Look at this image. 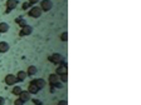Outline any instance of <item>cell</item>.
<instances>
[{"mask_svg": "<svg viewBox=\"0 0 141 105\" xmlns=\"http://www.w3.org/2000/svg\"><path fill=\"white\" fill-rule=\"evenodd\" d=\"M42 9L39 8V6H33V8H30L28 11V15L30 16V18H40V15H42Z\"/></svg>", "mask_w": 141, "mask_h": 105, "instance_id": "6da1fadb", "label": "cell"}, {"mask_svg": "<svg viewBox=\"0 0 141 105\" xmlns=\"http://www.w3.org/2000/svg\"><path fill=\"white\" fill-rule=\"evenodd\" d=\"M48 60L50 63H53V64H61L63 61V56L59 53H54V54H52V55L48 56Z\"/></svg>", "mask_w": 141, "mask_h": 105, "instance_id": "7a4b0ae2", "label": "cell"}, {"mask_svg": "<svg viewBox=\"0 0 141 105\" xmlns=\"http://www.w3.org/2000/svg\"><path fill=\"white\" fill-rule=\"evenodd\" d=\"M39 8L42 9V11H49V10L53 8V3L50 0H42Z\"/></svg>", "mask_w": 141, "mask_h": 105, "instance_id": "3957f363", "label": "cell"}, {"mask_svg": "<svg viewBox=\"0 0 141 105\" xmlns=\"http://www.w3.org/2000/svg\"><path fill=\"white\" fill-rule=\"evenodd\" d=\"M33 33V28L30 26V25H25L24 28L20 29V31H19V36H28Z\"/></svg>", "mask_w": 141, "mask_h": 105, "instance_id": "277c9868", "label": "cell"}, {"mask_svg": "<svg viewBox=\"0 0 141 105\" xmlns=\"http://www.w3.org/2000/svg\"><path fill=\"white\" fill-rule=\"evenodd\" d=\"M5 84L6 85H15L17 83H18V80H17V77L15 75H13V74H8L6 77H5Z\"/></svg>", "mask_w": 141, "mask_h": 105, "instance_id": "5b68a950", "label": "cell"}, {"mask_svg": "<svg viewBox=\"0 0 141 105\" xmlns=\"http://www.w3.org/2000/svg\"><path fill=\"white\" fill-rule=\"evenodd\" d=\"M6 13H10L18 6V0H6Z\"/></svg>", "mask_w": 141, "mask_h": 105, "instance_id": "8992f818", "label": "cell"}, {"mask_svg": "<svg viewBox=\"0 0 141 105\" xmlns=\"http://www.w3.org/2000/svg\"><path fill=\"white\" fill-rule=\"evenodd\" d=\"M20 100H23L24 103H27V101H29L30 99H32V94L29 93L28 90H23L20 94H19V96H18Z\"/></svg>", "mask_w": 141, "mask_h": 105, "instance_id": "52a82bcc", "label": "cell"}, {"mask_svg": "<svg viewBox=\"0 0 141 105\" xmlns=\"http://www.w3.org/2000/svg\"><path fill=\"white\" fill-rule=\"evenodd\" d=\"M56 74L59 77V75H63V74H67V65L66 64H63V63H61L56 69Z\"/></svg>", "mask_w": 141, "mask_h": 105, "instance_id": "ba28073f", "label": "cell"}, {"mask_svg": "<svg viewBox=\"0 0 141 105\" xmlns=\"http://www.w3.org/2000/svg\"><path fill=\"white\" fill-rule=\"evenodd\" d=\"M28 91L30 94H37L38 91H39V88L34 84V81H30L28 84Z\"/></svg>", "mask_w": 141, "mask_h": 105, "instance_id": "9c48e42d", "label": "cell"}, {"mask_svg": "<svg viewBox=\"0 0 141 105\" xmlns=\"http://www.w3.org/2000/svg\"><path fill=\"white\" fill-rule=\"evenodd\" d=\"M10 45L6 41H0V54H4L6 51H9Z\"/></svg>", "mask_w": 141, "mask_h": 105, "instance_id": "30bf717a", "label": "cell"}, {"mask_svg": "<svg viewBox=\"0 0 141 105\" xmlns=\"http://www.w3.org/2000/svg\"><path fill=\"white\" fill-rule=\"evenodd\" d=\"M48 81H49V84H50V85H54L57 81H61V80H59V77H58L56 73H54V74H50V75H49Z\"/></svg>", "mask_w": 141, "mask_h": 105, "instance_id": "8fae6325", "label": "cell"}, {"mask_svg": "<svg viewBox=\"0 0 141 105\" xmlns=\"http://www.w3.org/2000/svg\"><path fill=\"white\" fill-rule=\"evenodd\" d=\"M17 77V80L18 81H24L25 79H27V71H23V70H20V71H18V74L15 75Z\"/></svg>", "mask_w": 141, "mask_h": 105, "instance_id": "7c38bea8", "label": "cell"}, {"mask_svg": "<svg viewBox=\"0 0 141 105\" xmlns=\"http://www.w3.org/2000/svg\"><path fill=\"white\" fill-rule=\"evenodd\" d=\"M33 81H34V84L39 88V90H40V89H43V88L46 86V80H44V79H42V78H40V79H34Z\"/></svg>", "mask_w": 141, "mask_h": 105, "instance_id": "4fadbf2b", "label": "cell"}, {"mask_svg": "<svg viewBox=\"0 0 141 105\" xmlns=\"http://www.w3.org/2000/svg\"><path fill=\"white\" fill-rule=\"evenodd\" d=\"M9 29H10V26H9V24L8 23H0V34H4V33H8L9 31Z\"/></svg>", "mask_w": 141, "mask_h": 105, "instance_id": "5bb4252c", "label": "cell"}, {"mask_svg": "<svg viewBox=\"0 0 141 105\" xmlns=\"http://www.w3.org/2000/svg\"><path fill=\"white\" fill-rule=\"evenodd\" d=\"M38 71L37 66H34V65H30V66L28 68V70H27V75L28 77H33V75H35Z\"/></svg>", "mask_w": 141, "mask_h": 105, "instance_id": "9a60e30c", "label": "cell"}, {"mask_svg": "<svg viewBox=\"0 0 141 105\" xmlns=\"http://www.w3.org/2000/svg\"><path fill=\"white\" fill-rule=\"evenodd\" d=\"M15 23L18 24L20 28H24L25 25H28V24H27V21L23 19V18H17V19H15Z\"/></svg>", "mask_w": 141, "mask_h": 105, "instance_id": "2e32d148", "label": "cell"}, {"mask_svg": "<svg viewBox=\"0 0 141 105\" xmlns=\"http://www.w3.org/2000/svg\"><path fill=\"white\" fill-rule=\"evenodd\" d=\"M21 91H23V89H21L19 85H15L14 88H13V90H11V93H13L14 95H17V96H19V94H20Z\"/></svg>", "mask_w": 141, "mask_h": 105, "instance_id": "e0dca14e", "label": "cell"}, {"mask_svg": "<svg viewBox=\"0 0 141 105\" xmlns=\"http://www.w3.org/2000/svg\"><path fill=\"white\" fill-rule=\"evenodd\" d=\"M59 38H61V40H62V41H67V40H68V33H67V31L62 33Z\"/></svg>", "mask_w": 141, "mask_h": 105, "instance_id": "ac0fdd59", "label": "cell"}, {"mask_svg": "<svg viewBox=\"0 0 141 105\" xmlns=\"http://www.w3.org/2000/svg\"><path fill=\"white\" fill-rule=\"evenodd\" d=\"M30 3H28V1H25V3H23V5H21V8H23V10H29L30 9Z\"/></svg>", "mask_w": 141, "mask_h": 105, "instance_id": "d6986e66", "label": "cell"}, {"mask_svg": "<svg viewBox=\"0 0 141 105\" xmlns=\"http://www.w3.org/2000/svg\"><path fill=\"white\" fill-rule=\"evenodd\" d=\"M59 80H62L63 83H67V80H68V75H67V74H63V75H59Z\"/></svg>", "mask_w": 141, "mask_h": 105, "instance_id": "ffe728a7", "label": "cell"}, {"mask_svg": "<svg viewBox=\"0 0 141 105\" xmlns=\"http://www.w3.org/2000/svg\"><path fill=\"white\" fill-rule=\"evenodd\" d=\"M14 105H24V101L23 100H20V99H15V101H14Z\"/></svg>", "mask_w": 141, "mask_h": 105, "instance_id": "44dd1931", "label": "cell"}, {"mask_svg": "<svg viewBox=\"0 0 141 105\" xmlns=\"http://www.w3.org/2000/svg\"><path fill=\"white\" fill-rule=\"evenodd\" d=\"M30 100H32L35 105H43V103H42L40 100H38V99H30Z\"/></svg>", "mask_w": 141, "mask_h": 105, "instance_id": "7402d4cb", "label": "cell"}, {"mask_svg": "<svg viewBox=\"0 0 141 105\" xmlns=\"http://www.w3.org/2000/svg\"><path fill=\"white\" fill-rule=\"evenodd\" d=\"M5 104V99L3 96H0V105H4Z\"/></svg>", "mask_w": 141, "mask_h": 105, "instance_id": "603a6c76", "label": "cell"}, {"mask_svg": "<svg viewBox=\"0 0 141 105\" xmlns=\"http://www.w3.org/2000/svg\"><path fill=\"white\" fill-rule=\"evenodd\" d=\"M38 1H39V0H28V3H30L32 5H33V4H37Z\"/></svg>", "mask_w": 141, "mask_h": 105, "instance_id": "cb8c5ba5", "label": "cell"}, {"mask_svg": "<svg viewBox=\"0 0 141 105\" xmlns=\"http://www.w3.org/2000/svg\"><path fill=\"white\" fill-rule=\"evenodd\" d=\"M58 105H67V101L66 100H61V101L58 103Z\"/></svg>", "mask_w": 141, "mask_h": 105, "instance_id": "d4e9b609", "label": "cell"}]
</instances>
